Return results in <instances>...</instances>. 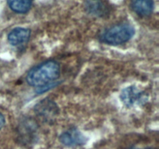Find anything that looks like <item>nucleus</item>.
I'll return each mask as SVG.
<instances>
[{"label":"nucleus","instance_id":"7ed1b4c3","mask_svg":"<svg viewBox=\"0 0 159 149\" xmlns=\"http://www.w3.org/2000/svg\"><path fill=\"white\" fill-rule=\"evenodd\" d=\"M121 101L127 106H133L135 104L141 103L147 99L145 93L135 86H129L124 88L120 94Z\"/></svg>","mask_w":159,"mask_h":149},{"label":"nucleus","instance_id":"0eeeda50","mask_svg":"<svg viewBox=\"0 0 159 149\" xmlns=\"http://www.w3.org/2000/svg\"><path fill=\"white\" fill-rule=\"evenodd\" d=\"M85 9L88 13L96 16H105L109 13L108 6L101 1L85 2Z\"/></svg>","mask_w":159,"mask_h":149},{"label":"nucleus","instance_id":"9d476101","mask_svg":"<svg viewBox=\"0 0 159 149\" xmlns=\"http://www.w3.org/2000/svg\"><path fill=\"white\" fill-rule=\"evenodd\" d=\"M130 149H141V148H130ZM144 149H151V148H144Z\"/></svg>","mask_w":159,"mask_h":149},{"label":"nucleus","instance_id":"f03ea898","mask_svg":"<svg viewBox=\"0 0 159 149\" xmlns=\"http://www.w3.org/2000/svg\"><path fill=\"white\" fill-rule=\"evenodd\" d=\"M135 29L128 23H120L106 29L100 39L102 42L111 45H119L126 43L134 35Z\"/></svg>","mask_w":159,"mask_h":149},{"label":"nucleus","instance_id":"f257e3e1","mask_svg":"<svg viewBox=\"0 0 159 149\" xmlns=\"http://www.w3.org/2000/svg\"><path fill=\"white\" fill-rule=\"evenodd\" d=\"M61 74L60 65L54 61H48L37 65L28 72L26 77L27 83L31 86L42 87L55 82Z\"/></svg>","mask_w":159,"mask_h":149},{"label":"nucleus","instance_id":"39448f33","mask_svg":"<svg viewBox=\"0 0 159 149\" xmlns=\"http://www.w3.org/2000/svg\"><path fill=\"white\" fill-rule=\"evenodd\" d=\"M30 30L23 27H16L8 34V41L12 46H21L29 40Z\"/></svg>","mask_w":159,"mask_h":149},{"label":"nucleus","instance_id":"6e6552de","mask_svg":"<svg viewBox=\"0 0 159 149\" xmlns=\"http://www.w3.org/2000/svg\"><path fill=\"white\" fill-rule=\"evenodd\" d=\"M9 7L16 13H26L32 7L33 2L26 0H16V1H8Z\"/></svg>","mask_w":159,"mask_h":149},{"label":"nucleus","instance_id":"1a4fd4ad","mask_svg":"<svg viewBox=\"0 0 159 149\" xmlns=\"http://www.w3.org/2000/svg\"><path fill=\"white\" fill-rule=\"evenodd\" d=\"M5 124H6V119H5L4 115L0 113V130L4 127Z\"/></svg>","mask_w":159,"mask_h":149},{"label":"nucleus","instance_id":"20e7f679","mask_svg":"<svg viewBox=\"0 0 159 149\" xmlns=\"http://www.w3.org/2000/svg\"><path fill=\"white\" fill-rule=\"evenodd\" d=\"M61 142L66 146H78L86 141L85 136L76 128H71L63 132L59 138Z\"/></svg>","mask_w":159,"mask_h":149},{"label":"nucleus","instance_id":"423d86ee","mask_svg":"<svg viewBox=\"0 0 159 149\" xmlns=\"http://www.w3.org/2000/svg\"><path fill=\"white\" fill-rule=\"evenodd\" d=\"M130 7L140 16H148L153 12L155 3L151 0H138L132 2Z\"/></svg>","mask_w":159,"mask_h":149}]
</instances>
